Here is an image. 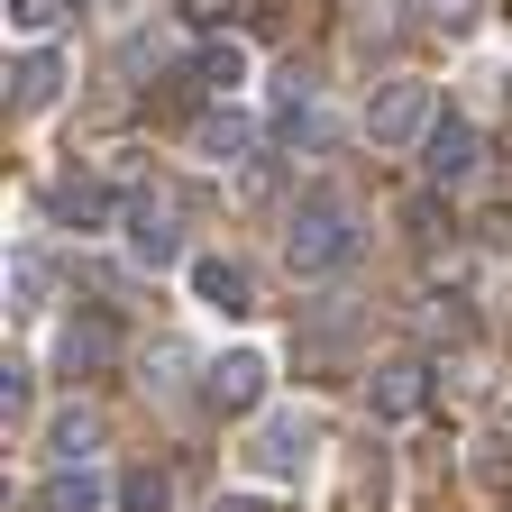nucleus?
<instances>
[{
    "mask_svg": "<svg viewBox=\"0 0 512 512\" xmlns=\"http://www.w3.org/2000/svg\"><path fill=\"white\" fill-rule=\"evenodd\" d=\"M357 256V211L339 202V192H311V202L293 211V229H284V266L293 275H339Z\"/></svg>",
    "mask_w": 512,
    "mask_h": 512,
    "instance_id": "f257e3e1",
    "label": "nucleus"
},
{
    "mask_svg": "<svg viewBox=\"0 0 512 512\" xmlns=\"http://www.w3.org/2000/svg\"><path fill=\"white\" fill-rule=\"evenodd\" d=\"M119 238H128V256H138L147 275L183 266V211H174V192L138 183V192H128V202H119Z\"/></svg>",
    "mask_w": 512,
    "mask_h": 512,
    "instance_id": "f03ea898",
    "label": "nucleus"
},
{
    "mask_svg": "<svg viewBox=\"0 0 512 512\" xmlns=\"http://www.w3.org/2000/svg\"><path fill=\"white\" fill-rule=\"evenodd\" d=\"M430 128H439V92H430L421 74L384 83V92L366 101V138H375V147H421Z\"/></svg>",
    "mask_w": 512,
    "mask_h": 512,
    "instance_id": "7ed1b4c3",
    "label": "nucleus"
},
{
    "mask_svg": "<svg viewBox=\"0 0 512 512\" xmlns=\"http://www.w3.org/2000/svg\"><path fill=\"white\" fill-rule=\"evenodd\" d=\"M311 448H320V439H311V421H302V412H266V421L247 430V448H238V458L266 476V485H293V476L311 467Z\"/></svg>",
    "mask_w": 512,
    "mask_h": 512,
    "instance_id": "20e7f679",
    "label": "nucleus"
},
{
    "mask_svg": "<svg viewBox=\"0 0 512 512\" xmlns=\"http://www.w3.org/2000/svg\"><path fill=\"white\" fill-rule=\"evenodd\" d=\"M119 366V320L110 311H83L55 330V375H110Z\"/></svg>",
    "mask_w": 512,
    "mask_h": 512,
    "instance_id": "39448f33",
    "label": "nucleus"
},
{
    "mask_svg": "<svg viewBox=\"0 0 512 512\" xmlns=\"http://www.w3.org/2000/svg\"><path fill=\"white\" fill-rule=\"evenodd\" d=\"M266 357H256V348H229V357H211V375H202V403L211 412H256V403H266Z\"/></svg>",
    "mask_w": 512,
    "mask_h": 512,
    "instance_id": "423d86ee",
    "label": "nucleus"
},
{
    "mask_svg": "<svg viewBox=\"0 0 512 512\" xmlns=\"http://www.w3.org/2000/svg\"><path fill=\"white\" fill-rule=\"evenodd\" d=\"M421 394H430V366H421V357H384V366L366 375L375 421H412V412H421Z\"/></svg>",
    "mask_w": 512,
    "mask_h": 512,
    "instance_id": "0eeeda50",
    "label": "nucleus"
},
{
    "mask_svg": "<svg viewBox=\"0 0 512 512\" xmlns=\"http://www.w3.org/2000/svg\"><path fill=\"white\" fill-rule=\"evenodd\" d=\"M421 174H430V183H467V174H476V119L439 110V128L421 138Z\"/></svg>",
    "mask_w": 512,
    "mask_h": 512,
    "instance_id": "6e6552de",
    "label": "nucleus"
},
{
    "mask_svg": "<svg viewBox=\"0 0 512 512\" xmlns=\"http://www.w3.org/2000/svg\"><path fill=\"white\" fill-rule=\"evenodd\" d=\"M46 220H55V229H101V220H110V192H101L92 174H55V183H46Z\"/></svg>",
    "mask_w": 512,
    "mask_h": 512,
    "instance_id": "1a4fd4ad",
    "label": "nucleus"
},
{
    "mask_svg": "<svg viewBox=\"0 0 512 512\" xmlns=\"http://www.w3.org/2000/svg\"><path fill=\"white\" fill-rule=\"evenodd\" d=\"M46 458H55V467H92V458H101V412H92V403H64V412L46 421Z\"/></svg>",
    "mask_w": 512,
    "mask_h": 512,
    "instance_id": "9d476101",
    "label": "nucleus"
},
{
    "mask_svg": "<svg viewBox=\"0 0 512 512\" xmlns=\"http://www.w3.org/2000/svg\"><path fill=\"white\" fill-rule=\"evenodd\" d=\"M55 92H64V55L55 46H28L10 64V110H55Z\"/></svg>",
    "mask_w": 512,
    "mask_h": 512,
    "instance_id": "9b49d317",
    "label": "nucleus"
},
{
    "mask_svg": "<svg viewBox=\"0 0 512 512\" xmlns=\"http://www.w3.org/2000/svg\"><path fill=\"white\" fill-rule=\"evenodd\" d=\"M192 147H202L211 165H247V156H256V119H247V110H202Z\"/></svg>",
    "mask_w": 512,
    "mask_h": 512,
    "instance_id": "f8f14e48",
    "label": "nucleus"
},
{
    "mask_svg": "<svg viewBox=\"0 0 512 512\" xmlns=\"http://www.w3.org/2000/svg\"><path fill=\"white\" fill-rule=\"evenodd\" d=\"M110 503H119V494H110L92 467H55V476L37 485V512H110Z\"/></svg>",
    "mask_w": 512,
    "mask_h": 512,
    "instance_id": "ddd939ff",
    "label": "nucleus"
},
{
    "mask_svg": "<svg viewBox=\"0 0 512 512\" xmlns=\"http://www.w3.org/2000/svg\"><path fill=\"white\" fill-rule=\"evenodd\" d=\"M192 83L229 101V92L247 83V46H238V37H202V55H192Z\"/></svg>",
    "mask_w": 512,
    "mask_h": 512,
    "instance_id": "4468645a",
    "label": "nucleus"
},
{
    "mask_svg": "<svg viewBox=\"0 0 512 512\" xmlns=\"http://www.w3.org/2000/svg\"><path fill=\"white\" fill-rule=\"evenodd\" d=\"M192 293H202L211 311H247V266H229V256H192Z\"/></svg>",
    "mask_w": 512,
    "mask_h": 512,
    "instance_id": "2eb2a0df",
    "label": "nucleus"
},
{
    "mask_svg": "<svg viewBox=\"0 0 512 512\" xmlns=\"http://www.w3.org/2000/svg\"><path fill=\"white\" fill-rule=\"evenodd\" d=\"M0 293H10V311H46V293H55V266L37 247H19L10 256V275H0Z\"/></svg>",
    "mask_w": 512,
    "mask_h": 512,
    "instance_id": "dca6fc26",
    "label": "nucleus"
},
{
    "mask_svg": "<svg viewBox=\"0 0 512 512\" xmlns=\"http://www.w3.org/2000/svg\"><path fill=\"white\" fill-rule=\"evenodd\" d=\"M64 19H74V0H10V37H28V46H46Z\"/></svg>",
    "mask_w": 512,
    "mask_h": 512,
    "instance_id": "f3484780",
    "label": "nucleus"
},
{
    "mask_svg": "<svg viewBox=\"0 0 512 512\" xmlns=\"http://www.w3.org/2000/svg\"><path fill=\"white\" fill-rule=\"evenodd\" d=\"M174 503V476L165 467H128L119 476V512H165Z\"/></svg>",
    "mask_w": 512,
    "mask_h": 512,
    "instance_id": "a211bd4d",
    "label": "nucleus"
},
{
    "mask_svg": "<svg viewBox=\"0 0 512 512\" xmlns=\"http://www.w3.org/2000/svg\"><path fill=\"white\" fill-rule=\"evenodd\" d=\"M28 403H37V366L28 357H0V421H19Z\"/></svg>",
    "mask_w": 512,
    "mask_h": 512,
    "instance_id": "6ab92c4d",
    "label": "nucleus"
},
{
    "mask_svg": "<svg viewBox=\"0 0 512 512\" xmlns=\"http://www.w3.org/2000/svg\"><path fill=\"white\" fill-rule=\"evenodd\" d=\"M421 10H430V28H448V37H458V28H476V10H485V0H421Z\"/></svg>",
    "mask_w": 512,
    "mask_h": 512,
    "instance_id": "aec40b11",
    "label": "nucleus"
},
{
    "mask_svg": "<svg viewBox=\"0 0 512 512\" xmlns=\"http://www.w3.org/2000/svg\"><path fill=\"white\" fill-rule=\"evenodd\" d=\"M211 512H275V503H256V494H220Z\"/></svg>",
    "mask_w": 512,
    "mask_h": 512,
    "instance_id": "412c9836",
    "label": "nucleus"
},
{
    "mask_svg": "<svg viewBox=\"0 0 512 512\" xmlns=\"http://www.w3.org/2000/svg\"><path fill=\"white\" fill-rule=\"evenodd\" d=\"M192 19H220V0H192Z\"/></svg>",
    "mask_w": 512,
    "mask_h": 512,
    "instance_id": "4be33fe9",
    "label": "nucleus"
}]
</instances>
